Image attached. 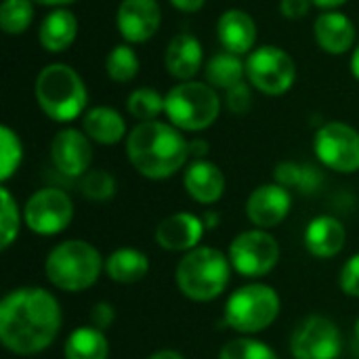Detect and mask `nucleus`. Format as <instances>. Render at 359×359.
<instances>
[{
    "mask_svg": "<svg viewBox=\"0 0 359 359\" xmlns=\"http://www.w3.org/2000/svg\"><path fill=\"white\" fill-rule=\"evenodd\" d=\"M246 78L259 93L280 97L292 88L297 80V63L284 48L265 44L246 57Z\"/></svg>",
    "mask_w": 359,
    "mask_h": 359,
    "instance_id": "8",
    "label": "nucleus"
},
{
    "mask_svg": "<svg viewBox=\"0 0 359 359\" xmlns=\"http://www.w3.org/2000/svg\"><path fill=\"white\" fill-rule=\"evenodd\" d=\"M126 158L145 179L162 181L185 168L189 160V141L183 130L170 122H139L126 137Z\"/></svg>",
    "mask_w": 359,
    "mask_h": 359,
    "instance_id": "2",
    "label": "nucleus"
},
{
    "mask_svg": "<svg viewBox=\"0 0 359 359\" xmlns=\"http://www.w3.org/2000/svg\"><path fill=\"white\" fill-rule=\"evenodd\" d=\"M164 101L168 122L185 133L206 130L221 114L219 93L208 82H179L164 95Z\"/></svg>",
    "mask_w": 359,
    "mask_h": 359,
    "instance_id": "6",
    "label": "nucleus"
},
{
    "mask_svg": "<svg viewBox=\"0 0 359 359\" xmlns=\"http://www.w3.org/2000/svg\"><path fill=\"white\" fill-rule=\"evenodd\" d=\"M219 359H278V353L263 341L240 337L227 341L219 351Z\"/></svg>",
    "mask_w": 359,
    "mask_h": 359,
    "instance_id": "33",
    "label": "nucleus"
},
{
    "mask_svg": "<svg viewBox=\"0 0 359 359\" xmlns=\"http://www.w3.org/2000/svg\"><path fill=\"white\" fill-rule=\"evenodd\" d=\"M231 271L233 267L225 252L212 246H198L183 255L175 280L183 297L196 303H208L227 290Z\"/></svg>",
    "mask_w": 359,
    "mask_h": 359,
    "instance_id": "3",
    "label": "nucleus"
},
{
    "mask_svg": "<svg viewBox=\"0 0 359 359\" xmlns=\"http://www.w3.org/2000/svg\"><path fill=\"white\" fill-rule=\"evenodd\" d=\"M34 21V2L32 0H2L0 4V25L8 36L23 34Z\"/></svg>",
    "mask_w": 359,
    "mask_h": 359,
    "instance_id": "30",
    "label": "nucleus"
},
{
    "mask_svg": "<svg viewBox=\"0 0 359 359\" xmlns=\"http://www.w3.org/2000/svg\"><path fill=\"white\" fill-rule=\"evenodd\" d=\"M116 320V309L111 303L107 301H99L93 305V311H90V326L99 328V330H107Z\"/></svg>",
    "mask_w": 359,
    "mask_h": 359,
    "instance_id": "37",
    "label": "nucleus"
},
{
    "mask_svg": "<svg viewBox=\"0 0 359 359\" xmlns=\"http://www.w3.org/2000/svg\"><path fill=\"white\" fill-rule=\"evenodd\" d=\"M0 248L6 250L11 244H15L17 236H19V227H21V212L17 206V200L13 198V194L2 185L0 189Z\"/></svg>",
    "mask_w": 359,
    "mask_h": 359,
    "instance_id": "32",
    "label": "nucleus"
},
{
    "mask_svg": "<svg viewBox=\"0 0 359 359\" xmlns=\"http://www.w3.org/2000/svg\"><path fill=\"white\" fill-rule=\"evenodd\" d=\"M34 4H42V6H55V8H65L67 4H74L76 0H32Z\"/></svg>",
    "mask_w": 359,
    "mask_h": 359,
    "instance_id": "44",
    "label": "nucleus"
},
{
    "mask_svg": "<svg viewBox=\"0 0 359 359\" xmlns=\"http://www.w3.org/2000/svg\"><path fill=\"white\" fill-rule=\"evenodd\" d=\"M105 261L101 252L84 240H65L50 248L44 261L46 280L63 292H82L97 284Z\"/></svg>",
    "mask_w": 359,
    "mask_h": 359,
    "instance_id": "4",
    "label": "nucleus"
},
{
    "mask_svg": "<svg viewBox=\"0 0 359 359\" xmlns=\"http://www.w3.org/2000/svg\"><path fill=\"white\" fill-rule=\"evenodd\" d=\"M65 359H107L109 343L103 330L95 326H82L72 330L63 345Z\"/></svg>",
    "mask_w": 359,
    "mask_h": 359,
    "instance_id": "25",
    "label": "nucleus"
},
{
    "mask_svg": "<svg viewBox=\"0 0 359 359\" xmlns=\"http://www.w3.org/2000/svg\"><path fill=\"white\" fill-rule=\"evenodd\" d=\"M34 93L44 116L55 122H72L86 114V84L80 74L65 63L46 65L36 78Z\"/></svg>",
    "mask_w": 359,
    "mask_h": 359,
    "instance_id": "5",
    "label": "nucleus"
},
{
    "mask_svg": "<svg viewBox=\"0 0 359 359\" xmlns=\"http://www.w3.org/2000/svg\"><path fill=\"white\" fill-rule=\"evenodd\" d=\"M50 160L65 177H84L90 170L93 145L84 130L63 128L50 141Z\"/></svg>",
    "mask_w": 359,
    "mask_h": 359,
    "instance_id": "14",
    "label": "nucleus"
},
{
    "mask_svg": "<svg viewBox=\"0 0 359 359\" xmlns=\"http://www.w3.org/2000/svg\"><path fill=\"white\" fill-rule=\"evenodd\" d=\"M170 4L183 13H198L206 4V0H170Z\"/></svg>",
    "mask_w": 359,
    "mask_h": 359,
    "instance_id": "40",
    "label": "nucleus"
},
{
    "mask_svg": "<svg viewBox=\"0 0 359 359\" xmlns=\"http://www.w3.org/2000/svg\"><path fill=\"white\" fill-rule=\"evenodd\" d=\"M202 61H204L202 44L189 32L177 34L168 42L164 53V67L179 82H189L202 69Z\"/></svg>",
    "mask_w": 359,
    "mask_h": 359,
    "instance_id": "20",
    "label": "nucleus"
},
{
    "mask_svg": "<svg viewBox=\"0 0 359 359\" xmlns=\"http://www.w3.org/2000/svg\"><path fill=\"white\" fill-rule=\"evenodd\" d=\"M351 74L359 80V42L358 46L353 48V55H351Z\"/></svg>",
    "mask_w": 359,
    "mask_h": 359,
    "instance_id": "45",
    "label": "nucleus"
},
{
    "mask_svg": "<svg viewBox=\"0 0 359 359\" xmlns=\"http://www.w3.org/2000/svg\"><path fill=\"white\" fill-rule=\"evenodd\" d=\"M276 183H280L286 189H297L301 194H313L324 183L322 170H318L313 164H301V162H280L273 170Z\"/></svg>",
    "mask_w": 359,
    "mask_h": 359,
    "instance_id": "27",
    "label": "nucleus"
},
{
    "mask_svg": "<svg viewBox=\"0 0 359 359\" xmlns=\"http://www.w3.org/2000/svg\"><path fill=\"white\" fill-rule=\"evenodd\" d=\"M313 151L316 158L334 172H358L359 130L347 122H326L313 137Z\"/></svg>",
    "mask_w": 359,
    "mask_h": 359,
    "instance_id": "10",
    "label": "nucleus"
},
{
    "mask_svg": "<svg viewBox=\"0 0 359 359\" xmlns=\"http://www.w3.org/2000/svg\"><path fill=\"white\" fill-rule=\"evenodd\" d=\"M202 221H204V225H206V229H215V227L219 225V221H221V217H219L217 212H212V210H208V212H204V215H202Z\"/></svg>",
    "mask_w": 359,
    "mask_h": 359,
    "instance_id": "43",
    "label": "nucleus"
},
{
    "mask_svg": "<svg viewBox=\"0 0 359 359\" xmlns=\"http://www.w3.org/2000/svg\"><path fill=\"white\" fill-rule=\"evenodd\" d=\"M208 143L204 141V139H194V141H189V158H194V160H206V156H208Z\"/></svg>",
    "mask_w": 359,
    "mask_h": 359,
    "instance_id": "39",
    "label": "nucleus"
},
{
    "mask_svg": "<svg viewBox=\"0 0 359 359\" xmlns=\"http://www.w3.org/2000/svg\"><path fill=\"white\" fill-rule=\"evenodd\" d=\"M183 185L194 202L210 206L225 194V175L210 160H194L185 168Z\"/></svg>",
    "mask_w": 359,
    "mask_h": 359,
    "instance_id": "19",
    "label": "nucleus"
},
{
    "mask_svg": "<svg viewBox=\"0 0 359 359\" xmlns=\"http://www.w3.org/2000/svg\"><path fill=\"white\" fill-rule=\"evenodd\" d=\"M105 273L118 284H137L149 273V259L139 248H118L105 259Z\"/></svg>",
    "mask_w": 359,
    "mask_h": 359,
    "instance_id": "24",
    "label": "nucleus"
},
{
    "mask_svg": "<svg viewBox=\"0 0 359 359\" xmlns=\"http://www.w3.org/2000/svg\"><path fill=\"white\" fill-rule=\"evenodd\" d=\"M246 217L259 229L278 227L292 208V194L290 189L282 187L280 183H265L259 185L246 200Z\"/></svg>",
    "mask_w": 359,
    "mask_h": 359,
    "instance_id": "15",
    "label": "nucleus"
},
{
    "mask_svg": "<svg viewBox=\"0 0 359 359\" xmlns=\"http://www.w3.org/2000/svg\"><path fill=\"white\" fill-rule=\"evenodd\" d=\"M313 2L311 0H280V13L282 17L290 19V21H297V19H303L305 15H309Z\"/></svg>",
    "mask_w": 359,
    "mask_h": 359,
    "instance_id": "38",
    "label": "nucleus"
},
{
    "mask_svg": "<svg viewBox=\"0 0 359 359\" xmlns=\"http://www.w3.org/2000/svg\"><path fill=\"white\" fill-rule=\"evenodd\" d=\"M74 219L72 198L57 187L34 191L23 206V223L38 236H57L69 227Z\"/></svg>",
    "mask_w": 359,
    "mask_h": 359,
    "instance_id": "11",
    "label": "nucleus"
},
{
    "mask_svg": "<svg viewBox=\"0 0 359 359\" xmlns=\"http://www.w3.org/2000/svg\"><path fill=\"white\" fill-rule=\"evenodd\" d=\"M355 337H358V341H359V318H358V324H355Z\"/></svg>",
    "mask_w": 359,
    "mask_h": 359,
    "instance_id": "46",
    "label": "nucleus"
},
{
    "mask_svg": "<svg viewBox=\"0 0 359 359\" xmlns=\"http://www.w3.org/2000/svg\"><path fill=\"white\" fill-rule=\"evenodd\" d=\"M61 322V305L46 288L21 286L0 301V343L15 355L27 358L48 349Z\"/></svg>",
    "mask_w": 359,
    "mask_h": 359,
    "instance_id": "1",
    "label": "nucleus"
},
{
    "mask_svg": "<svg viewBox=\"0 0 359 359\" xmlns=\"http://www.w3.org/2000/svg\"><path fill=\"white\" fill-rule=\"evenodd\" d=\"M225 103H227V109L236 116H244L250 111L252 107V93H250V86L246 82H240L236 86H231L229 90H225Z\"/></svg>",
    "mask_w": 359,
    "mask_h": 359,
    "instance_id": "35",
    "label": "nucleus"
},
{
    "mask_svg": "<svg viewBox=\"0 0 359 359\" xmlns=\"http://www.w3.org/2000/svg\"><path fill=\"white\" fill-rule=\"evenodd\" d=\"M206 225L194 212H175L162 219L156 227V242L170 252H189L200 246Z\"/></svg>",
    "mask_w": 359,
    "mask_h": 359,
    "instance_id": "16",
    "label": "nucleus"
},
{
    "mask_svg": "<svg viewBox=\"0 0 359 359\" xmlns=\"http://www.w3.org/2000/svg\"><path fill=\"white\" fill-rule=\"evenodd\" d=\"M339 286L347 297L359 299V252L349 257L339 273Z\"/></svg>",
    "mask_w": 359,
    "mask_h": 359,
    "instance_id": "36",
    "label": "nucleus"
},
{
    "mask_svg": "<svg viewBox=\"0 0 359 359\" xmlns=\"http://www.w3.org/2000/svg\"><path fill=\"white\" fill-rule=\"evenodd\" d=\"M313 38L328 55H345L353 48L358 29L355 23L341 11H324L313 21Z\"/></svg>",
    "mask_w": 359,
    "mask_h": 359,
    "instance_id": "17",
    "label": "nucleus"
},
{
    "mask_svg": "<svg viewBox=\"0 0 359 359\" xmlns=\"http://www.w3.org/2000/svg\"><path fill=\"white\" fill-rule=\"evenodd\" d=\"M204 76H206V82L212 88L229 90L231 86L244 82V78H246V61H242L240 55L223 50V53L210 57V61L204 67Z\"/></svg>",
    "mask_w": 359,
    "mask_h": 359,
    "instance_id": "26",
    "label": "nucleus"
},
{
    "mask_svg": "<svg viewBox=\"0 0 359 359\" xmlns=\"http://www.w3.org/2000/svg\"><path fill=\"white\" fill-rule=\"evenodd\" d=\"M116 25L126 44H143L158 34L162 8L158 0H122L116 11Z\"/></svg>",
    "mask_w": 359,
    "mask_h": 359,
    "instance_id": "13",
    "label": "nucleus"
},
{
    "mask_svg": "<svg viewBox=\"0 0 359 359\" xmlns=\"http://www.w3.org/2000/svg\"><path fill=\"white\" fill-rule=\"evenodd\" d=\"M82 130L90 141L99 145H116L124 137H128L122 114L109 105L86 109V114L82 116Z\"/></svg>",
    "mask_w": 359,
    "mask_h": 359,
    "instance_id": "22",
    "label": "nucleus"
},
{
    "mask_svg": "<svg viewBox=\"0 0 359 359\" xmlns=\"http://www.w3.org/2000/svg\"><path fill=\"white\" fill-rule=\"evenodd\" d=\"M23 160V145L19 135L8 128L0 126V181L6 183L21 166Z\"/></svg>",
    "mask_w": 359,
    "mask_h": 359,
    "instance_id": "31",
    "label": "nucleus"
},
{
    "mask_svg": "<svg viewBox=\"0 0 359 359\" xmlns=\"http://www.w3.org/2000/svg\"><path fill=\"white\" fill-rule=\"evenodd\" d=\"M280 307L282 301L276 288L261 282H252L229 294L223 309V322L231 330L250 337L267 330L278 320Z\"/></svg>",
    "mask_w": 359,
    "mask_h": 359,
    "instance_id": "7",
    "label": "nucleus"
},
{
    "mask_svg": "<svg viewBox=\"0 0 359 359\" xmlns=\"http://www.w3.org/2000/svg\"><path fill=\"white\" fill-rule=\"evenodd\" d=\"M105 72L109 80L126 84L139 74V55L130 44H116L105 59Z\"/></svg>",
    "mask_w": 359,
    "mask_h": 359,
    "instance_id": "28",
    "label": "nucleus"
},
{
    "mask_svg": "<svg viewBox=\"0 0 359 359\" xmlns=\"http://www.w3.org/2000/svg\"><path fill=\"white\" fill-rule=\"evenodd\" d=\"M341 347V330L326 316L305 318L290 337V353L294 359H337Z\"/></svg>",
    "mask_w": 359,
    "mask_h": 359,
    "instance_id": "12",
    "label": "nucleus"
},
{
    "mask_svg": "<svg viewBox=\"0 0 359 359\" xmlns=\"http://www.w3.org/2000/svg\"><path fill=\"white\" fill-rule=\"evenodd\" d=\"M82 194L93 202H105L116 194V179L109 170L95 168L82 177Z\"/></svg>",
    "mask_w": 359,
    "mask_h": 359,
    "instance_id": "34",
    "label": "nucleus"
},
{
    "mask_svg": "<svg viewBox=\"0 0 359 359\" xmlns=\"http://www.w3.org/2000/svg\"><path fill=\"white\" fill-rule=\"evenodd\" d=\"M76 36H78V19L69 8L50 11L38 27V40L46 53L67 50L74 44Z\"/></svg>",
    "mask_w": 359,
    "mask_h": 359,
    "instance_id": "23",
    "label": "nucleus"
},
{
    "mask_svg": "<svg viewBox=\"0 0 359 359\" xmlns=\"http://www.w3.org/2000/svg\"><path fill=\"white\" fill-rule=\"evenodd\" d=\"M313 6L322 8V11H339L347 0H311Z\"/></svg>",
    "mask_w": 359,
    "mask_h": 359,
    "instance_id": "41",
    "label": "nucleus"
},
{
    "mask_svg": "<svg viewBox=\"0 0 359 359\" xmlns=\"http://www.w3.org/2000/svg\"><path fill=\"white\" fill-rule=\"evenodd\" d=\"M147 359H185L179 351H172V349H162V351H156L151 353Z\"/></svg>",
    "mask_w": 359,
    "mask_h": 359,
    "instance_id": "42",
    "label": "nucleus"
},
{
    "mask_svg": "<svg viewBox=\"0 0 359 359\" xmlns=\"http://www.w3.org/2000/svg\"><path fill=\"white\" fill-rule=\"evenodd\" d=\"M217 38L227 53L250 55L257 44V23L242 8H227L217 21Z\"/></svg>",
    "mask_w": 359,
    "mask_h": 359,
    "instance_id": "18",
    "label": "nucleus"
},
{
    "mask_svg": "<svg viewBox=\"0 0 359 359\" xmlns=\"http://www.w3.org/2000/svg\"><path fill=\"white\" fill-rule=\"evenodd\" d=\"M164 105H166L164 95H160L156 88L149 86L135 88L126 99V111L139 122L158 120V116L164 114Z\"/></svg>",
    "mask_w": 359,
    "mask_h": 359,
    "instance_id": "29",
    "label": "nucleus"
},
{
    "mask_svg": "<svg viewBox=\"0 0 359 359\" xmlns=\"http://www.w3.org/2000/svg\"><path fill=\"white\" fill-rule=\"evenodd\" d=\"M347 240V231L337 217L320 215L309 221L303 233V244L307 252L316 259H332L337 257Z\"/></svg>",
    "mask_w": 359,
    "mask_h": 359,
    "instance_id": "21",
    "label": "nucleus"
},
{
    "mask_svg": "<svg viewBox=\"0 0 359 359\" xmlns=\"http://www.w3.org/2000/svg\"><path fill=\"white\" fill-rule=\"evenodd\" d=\"M231 267L242 278H263L280 261V244L267 229H248L238 233L227 250Z\"/></svg>",
    "mask_w": 359,
    "mask_h": 359,
    "instance_id": "9",
    "label": "nucleus"
}]
</instances>
